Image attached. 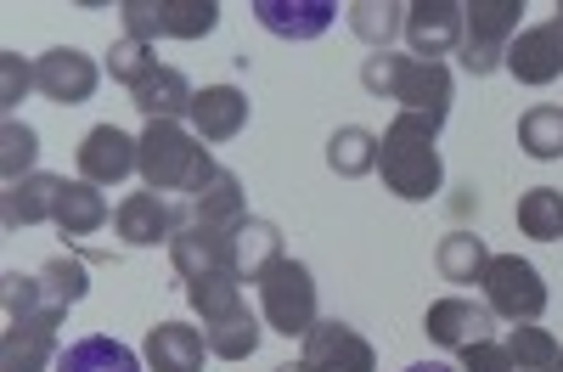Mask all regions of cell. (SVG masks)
Instances as JSON below:
<instances>
[{"mask_svg": "<svg viewBox=\"0 0 563 372\" xmlns=\"http://www.w3.org/2000/svg\"><path fill=\"white\" fill-rule=\"evenodd\" d=\"M135 175L164 198H198L203 186L220 175V164L209 158V147L198 142V130H186L180 119H147V130L135 135Z\"/></svg>", "mask_w": 563, "mask_h": 372, "instance_id": "cell-1", "label": "cell"}, {"mask_svg": "<svg viewBox=\"0 0 563 372\" xmlns=\"http://www.w3.org/2000/svg\"><path fill=\"white\" fill-rule=\"evenodd\" d=\"M378 175L395 198L406 204H429L445 186V164H440V124L417 119V113H395L384 142H378Z\"/></svg>", "mask_w": 563, "mask_h": 372, "instance_id": "cell-2", "label": "cell"}, {"mask_svg": "<svg viewBox=\"0 0 563 372\" xmlns=\"http://www.w3.org/2000/svg\"><path fill=\"white\" fill-rule=\"evenodd\" d=\"M361 85L372 97H389V102H400V113H417L429 124H445L451 97H456V79L445 63H422V57H400V52H372L361 63Z\"/></svg>", "mask_w": 563, "mask_h": 372, "instance_id": "cell-3", "label": "cell"}, {"mask_svg": "<svg viewBox=\"0 0 563 372\" xmlns=\"http://www.w3.org/2000/svg\"><path fill=\"white\" fill-rule=\"evenodd\" d=\"M260 321H265V328L271 333H282V339H305L310 328H316V271L305 265V260H276L265 276H260Z\"/></svg>", "mask_w": 563, "mask_h": 372, "instance_id": "cell-4", "label": "cell"}, {"mask_svg": "<svg viewBox=\"0 0 563 372\" xmlns=\"http://www.w3.org/2000/svg\"><path fill=\"white\" fill-rule=\"evenodd\" d=\"M479 294L490 305L496 321H512V328H530V321L547 316V276L519 260V254H490V265L479 271Z\"/></svg>", "mask_w": 563, "mask_h": 372, "instance_id": "cell-5", "label": "cell"}, {"mask_svg": "<svg viewBox=\"0 0 563 372\" xmlns=\"http://www.w3.org/2000/svg\"><path fill=\"white\" fill-rule=\"evenodd\" d=\"M525 0H462V68L496 74L507 63V45L519 40Z\"/></svg>", "mask_w": 563, "mask_h": 372, "instance_id": "cell-6", "label": "cell"}, {"mask_svg": "<svg viewBox=\"0 0 563 372\" xmlns=\"http://www.w3.org/2000/svg\"><path fill=\"white\" fill-rule=\"evenodd\" d=\"M119 18L130 40H203L220 29L214 0H119Z\"/></svg>", "mask_w": 563, "mask_h": 372, "instance_id": "cell-7", "label": "cell"}, {"mask_svg": "<svg viewBox=\"0 0 563 372\" xmlns=\"http://www.w3.org/2000/svg\"><path fill=\"white\" fill-rule=\"evenodd\" d=\"M169 260L180 283H209V276H238V238L198 220H175Z\"/></svg>", "mask_w": 563, "mask_h": 372, "instance_id": "cell-8", "label": "cell"}, {"mask_svg": "<svg viewBox=\"0 0 563 372\" xmlns=\"http://www.w3.org/2000/svg\"><path fill=\"white\" fill-rule=\"evenodd\" d=\"M299 366L305 372H378L372 344L339 316H321L316 328L299 339Z\"/></svg>", "mask_w": 563, "mask_h": 372, "instance_id": "cell-9", "label": "cell"}, {"mask_svg": "<svg viewBox=\"0 0 563 372\" xmlns=\"http://www.w3.org/2000/svg\"><path fill=\"white\" fill-rule=\"evenodd\" d=\"M68 310H34L23 321H7L0 333V372H45L57 366V328H63Z\"/></svg>", "mask_w": 563, "mask_h": 372, "instance_id": "cell-10", "label": "cell"}, {"mask_svg": "<svg viewBox=\"0 0 563 372\" xmlns=\"http://www.w3.org/2000/svg\"><path fill=\"white\" fill-rule=\"evenodd\" d=\"M97 85H102V63H90L79 45H52V52L34 63V90L45 102H63V108L90 102Z\"/></svg>", "mask_w": 563, "mask_h": 372, "instance_id": "cell-11", "label": "cell"}, {"mask_svg": "<svg viewBox=\"0 0 563 372\" xmlns=\"http://www.w3.org/2000/svg\"><path fill=\"white\" fill-rule=\"evenodd\" d=\"M422 333H429L440 350H467L479 339H496V316L485 299H467V294H451V299H434L429 316H422Z\"/></svg>", "mask_w": 563, "mask_h": 372, "instance_id": "cell-12", "label": "cell"}, {"mask_svg": "<svg viewBox=\"0 0 563 372\" xmlns=\"http://www.w3.org/2000/svg\"><path fill=\"white\" fill-rule=\"evenodd\" d=\"M406 40H411V57L422 63H445L451 52H462V0H417V7H406Z\"/></svg>", "mask_w": 563, "mask_h": 372, "instance_id": "cell-13", "label": "cell"}, {"mask_svg": "<svg viewBox=\"0 0 563 372\" xmlns=\"http://www.w3.org/2000/svg\"><path fill=\"white\" fill-rule=\"evenodd\" d=\"M519 85H552L563 79V23L547 18V23H530L519 29V40L507 45V63H501Z\"/></svg>", "mask_w": 563, "mask_h": 372, "instance_id": "cell-14", "label": "cell"}, {"mask_svg": "<svg viewBox=\"0 0 563 372\" xmlns=\"http://www.w3.org/2000/svg\"><path fill=\"white\" fill-rule=\"evenodd\" d=\"M113 231H119V243L130 249H158L175 238V198L153 193V186H141V193L119 198L113 204Z\"/></svg>", "mask_w": 563, "mask_h": 372, "instance_id": "cell-15", "label": "cell"}, {"mask_svg": "<svg viewBox=\"0 0 563 372\" xmlns=\"http://www.w3.org/2000/svg\"><path fill=\"white\" fill-rule=\"evenodd\" d=\"M135 158H141V147H135V135H124L119 124H97L79 142V153H74V164H79V180H90V186H119L124 175H135Z\"/></svg>", "mask_w": 563, "mask_h": 372, "instance_id": "cell-16", "label": "cell"}, {"mask_svg": "<svg viewBox=\"0 0 563 372\" xmlns=\"http://www.w3.org/2000/svg\"><path fill=\"white\" fill-rule=\"evenodd\" d=\"M249 97L238 85H203L198 97H192V130H198V142L203 147H225V142H238V135L249 130Z\"/></svg>", "mask_w": 563, "mask_h": 372, "instance_id": "cell-17", "label": "cell"}, {"mask_svg": "<svg viewBox=\"0 0 563 372\" xmlns=\"http://www.w3.org/2000/svg\"><path fill=\"white\" fill-rule=\"evenodd\" d=\"M175 220H198V226H214V231H231L238 238L243 220H249V204H243V180L220 169L198 198H175Z\"/></svg>", "mask_w": 563, "mask_h": 372, "instance_id": "cell-18", "label": "cell"}, {"mask_svg": "<svg viewBox=\"0 0 563 372\" xmlns=\"http://www.w3.org/2000/svg\"><path fill=\"white\" fill-rule=\"evenodd\" d=\"M254 23L276 40H316L339 23V7L333 0H254Z\"/></svg>", "mask_w": 563, "mask_h": 372, "instance_id": "cell-19", "label": "cell"}, {"mask_svg": "<svg viewBox=\"0 0 563 372\" xmlns=\"http://www.w3.org/2000/svg\"><path fill=\"white\" fill-rule=\"evenodd\" d=\"M141 361L153 372H203L209 339L192 321H158V328H147V339H141Z\"/></svg>", "mask_w": 563, "mask_h": 372, "instance_id": "cell-20", "label": "cell"}, {"mask_svg": "<svg viewBox=\"0 0 563 372\" xmlns=\"http://www.w3.org/2000/svg\"><path fill=\"white\" fill-rule=\"evenodd\" d=\"M113 220V204L102 198V186L90 180H63V198H57V231L63 243H79V238H97V231Z\"/></svg>", "mask_w": 563, "mask_h": 372, "instance_id": "cell-21", "label": "cell"}, {"mask_svg": "<svg viewBox=\"0 0 563 372\" xmlns=\"http://www.w3.org/2000/svg\"><path fill=\"white\" fill-rule=\"evenodd\" d=\"M57 198H63V175H29L18 186H7V204H0V226L7 231H23V226H40V220H57Z\"/></svg>", "mask_w": 563, "mask_h": 372, "instance_id": "cell-22", "label": "cell"}, {"mask_svg": "<svg viewBox=\"0 0 563 372\" xmlns=\"http://www.w3.org/2000/svg\"><path fill=\"white\" fill-rule=\"evenodd\" d=\"M130 97H135V108L147 113V119H186V113H192V97H198V90L186 85L180 68L158 63L147 79H135V85H130Z\"/></svg>", "mask_w": 563, "mask_h": 372, "instance_id": "cell-23", "label": "cell"}, {"mask_svg": "<svg viewBox=\"0 0 563 372\" xmlns=\"http://www.w3.org/2000/svg\"><path fill=\"white\" fill-rule=\"evenodd\" d=\"M490 265V249H485V238L479 231H445L440 238V249H434V271L445 276V283H456V288H479V271Z\"/></svg>", "mask_w": 563, "mask_h": 372, "instance_id": "cell-24", "label": "cell"}, {"mask_svg": "<svg viewBox=\"0 0 563 372\" xmlns=\"http://www.w3.org/2000/svg\"><path fill=\"white\" fill-rule=\"evenodd\" d=\"M276 260H288V249H282V226L249 215L243 231H238V283H243V288L260 283V276H265Z\"/></svg>", "mask_w": 563, "mask_h": 372, "instance_id": "cell-25", "label": "cell"}, {"mask_svg": "<svg viewBox=\"0 0 563 372\" xmlns=\"http://www.w3.org/2000/svg\"><path fill=\"white\" fill-rule=\"evenodd\" d=\"M141 361L130 344L108 339V333H90V339H74L63 355H57V372H141Z\"/></svg>", "mask_w": 563, "mask_h": 372, "instance_id": "cell-26", "label": "cell"}, {"mask_svg": "<svg viewBox=\"0 0 563 372\" xmlns=\"http://www.w3.org/2000/svg\"><path fill=\"white\" fill-rule=\"evenodd\" d=\"M327 169L344 175V180H361L378 169V135L361 130V124H339L327 135Z\"/></svg>", "mask_w": 563, "mask_h": 372, "instance_id": "cell-27", "label": "cell"}, {"mask_svg": "<svg viewBox=\"0 0 563 372\" xmlns=\"http://www.w3.org/2000/svg\"><path fill=\"white\" fill-rule=\"evenodd\" d=\"M512 220H519L525 238L558 243L563 238V186H530V193L519 198V209H512Z\"/></svg>", "mask_w": 563, "mask_h": 372, "instance_id": "cell-28", "label": "cell"}, {"mask_svg": "<svg viewBox=\"0 0 563 372\" xmlns=\"http://www.w3.org/2000/svg\"><path fill=\"white\" fill-rule=\"evenodd\" d=\"M344 18L372 52H389V40L406 34V7H395V0H350Z\"/></svg>", "mask_w": 563, "mask_h": 372, "instance_id": "cell-29", "label": "cell"}, {"mask_svg": "<svg viewBox=\"0 0 563 372\" xmlns=\"http://www.w3.org/2000/svg\"><path fill=\"white\" fill-rule=\"evenodd\" d=\"M519 147L530 158H563V108L558 102H536L519 113Z\"/></svg>", "mask_w": 563, "mask_h": 372, "instance_id": "cell-30", "label": "cell"}, {"mask_svg": "<svg viewBox=\"0 0 563 372\" xmlns=\"http://www.w3.org/2000/svg\"><path fill=\"white\" fill-rule=\"evenodd\" d=\"M34 276H40V294H45V305H52V310H74V305L90 294V276H85V265H79L74 254L45 260Z\"/></svg>", "mask_w": 563, "mask_h": 372, "instance_id": "cell-31", "label": "cell"}, {"mask_svg": "<svg viewBox=\"0 0 563 372\" xmlns=\"http://www.w3.org/2000/svg\"><path fill=\"white\" fill-rule=\"evenodd\" d=\"M501 344H507V355H512L519 372H563V344L547 328H536V321L530 328H512Z\"/></svg>", "mask_w": 563, "mask_h": 372, "instance_id": "cell-32", "label": "cell"}, {"mask_svg": "<svg viewBox=\"0 0 563 372\" xmlns=\"http://www.w3.org/2000/svg\"><path fill=\"white\" fill-rule=\"evenodd\" d=\"M203 339H209V355H220V361H243V355H254L260 350V316L243 305L238 316H225V321H214V328H203Z\"/></svg>", "mask_w": 563, "mask_h": 372, "instance_id": "cell-33", "label": "cell"}, {"mask_svg": "<svg viewBox=\"0 0 563 372\" xmlns=\"http://www.w3.org/2000/svg\"><path fill=\"white\" fill-rule=\"evenodd\" d=\"M186 299H192V310L203 316V328H214V321L238 316V310L249 305L238 276H209V283H186Z\"/></svg>", "mask_w": 563, "mask_h": 372, "instance_id": "cell-34", "label": "cell"}, {"mask_svg": "<svg viewBox=\"0 0 563 372\" xmlns=\"http://www.w3.org/2000/svg\"><path fill=\"white\" fill-rule=\"evenodd\" d=\"M0 175H7V186H18V180H29V175H40L34 169V158H40V135L23 124V119H7L0 124Z\"/></svg>", "mask_w": 563, "mask_h": 372, "instance_id": "cell-35", "label": "cell"}, {"mask_svg": "<svg viewBox=\"0 0 563 372\" xmlns=\"http://www.w3.org/2000/svg\"><path fill=\"white\" fill-rule=\"evenodd\" d=\"M119 85H135V79H147L153 68H158V57H153V45L147 40H113V52H108V63H102Z\"/></svg>", "mask_w": 563, "mask_h": 372, "instance_id": "cell-36", "label": "cell"}, {"mask_svg": "<svg viewBox=\"0 0 563 372\" xmlns=\"http://www.w3.org/2000/svg\"><path fill=\"white\" fill-rule=\"evenodd\" d=\"M0 299H7V321H23V316H34V310H52L45 305V294H40V276H23V271H7L0 276Z\"/></svg>", "mask_w": 563, "mask_h": 372, "instance_id": "cell-37", "label": "cell"}, {"mask_svg": "<svg viewBox=\"0 0 563 372\" xmlns=\"http://www.w3.org/2000/svg\"><path fill=\"white\" fill-rule=\"evenodd\" d=\"M462 372H519V366H512L501 339H479V344L462 350Z\"/></svg>", "mask_w": 563, "mask_h": 372, "instance_id": "cell-38", "label": "cell"}, {"mask_svg": "<svg viewBox=\"0 0 563 372\" xmlns=\"http://www.w3.org/2000/svg\"><path fill=\"white\" fill-rule=\"evenodd\" d=\"M0 74H7V90H0V108H18V97L34 85V63H23L18 52L0 57Z\"/></svg>", "mask_w": 563, "mask_h": 372, "instance_id": "cell-39", "label": "cell"}, {"mask_svg": "<svg viewBox=\"0 0 563 372\" xmlns=\"http://www.w3.org/2000/svg\"><path fill=\"white\" fill-rule=\"evenodd\" d=\"M479 209V193H474V186H456V193H451V215L462 220V215H474Z\"/></svg>", "mask_w": 563, "mask_h": 372, "instance_id": "cell-40", "label": "cell"}, {"mask_svg": "<svg viewBox=\"0 0 563 372\" xmlns=\"http://www.w3.org/2000/svg\"><path fill=\"white\" fill-rule=\"evenodd\" d=\"M406 372H462V366H451V361H417V366H406Z\"/></svg>", "mask_w": 563, "mask_h": 372, "instance_id": "cell-41", "label": "cell"}, {"mask_svg": "<svg viewBox=\"0 0 563 372\" xmlns=\"http://www.w3.org/2000/svg\"><path fill=\"white\" fill-rule=\"evenodd\" d=\"M276 372H305V366H299V361H288V366H276Z\"/></svg>", "mask_w": 563, "mask_h": 372, "instance_id": "cell-42", "label": "cell"}, {"mask_svg": "<svg viewBox=\"0 0 563 372\" xmlns=\"http://www.w3.org/2000/svg\"><path fill=\"white\" fill-rule=\"evenodd\" d=\"M552 18H558V23H563V0H558V7H552Z\"/></svg>", "mask_w": 563, "mask_h": 372, "instance_id": "cell-43", "label": "cell"}]
</instances>
